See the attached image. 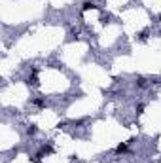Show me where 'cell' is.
<instances>
[{
  "label": "cell",
  "instance_id": "6da1fadb",
  "mask_svg": "<svg viewBox=\"0 0 161 163\" xmlns=\"http://www.w3.org/2000/svg\"><path fill=\"white\" fill-rule=\"evenodd\" d=\"M129 150V142H120L118 146H116V150H114V152H116V154H125Z\"/></svg>",
  "mask_w": 161,
  "mask_h": 163
},
{
  "label": "cell",
  "instance_id": "7a4b0ae2",
  "mask_svg": "<svg viewBox=\"0 0 161 163\" xmlns=\"http://www.w3.org/2000/svg\"><path fill=\"white\" fill-rule=\"evenodd\" d=\"M51 152H53V148H51V146L48 144V146H44V148H42V150H40V152L36 154V157H34V159H40L42 156H45V154H51Z\"/></svg>",
  "mask_w": 161,
  "mask_h": 163
},
{
  "label": "cell",
  "instance_id": "3957f363",
  "mask_svg": "<svg viewBox=\"0 0 161 163\" xmlns=\"http://www.w3.org/2000/svg\"><path fill=\"white\" fill-rule=\"evenodd\" d=\"M82 10H83V12H87V10H99V6H97L95 2H89V0H87V2L82 4Z\"/></svg>",
  "mask_w": 161,
  "mask_h": 163
},
{
  "label": "cell",
  "instance_id": "277c9868",
  "mask_svg": "<svg viewBox=\"0 0 161 163\" xmlns=\"http://www.w3.org/2000/svg\"><path fill=\"white\" fill-rule=\"evenodd\" d=\"M32 104H34V106H38V108H45V99L36 97V99H32Z\"/></svg>",
  "mask_w": 161,
  "mask_h": 163
},
{
  "label": "cell",
  "instance_id": "5b68a950",
  "mask_svg": "<svg viewBox=\"0 0 161 163\" xmlns=\"http://www.w3.org/2000/svg\"><path fill=\"white\" fill-rule=\"evenodd\" d=\"M135 85H136V87H146V80H144L142 76H139V78L135 80Z\"/></svg>",
  "mask_w": 161,
  "mask_h": 163
},
{
  "label": "cell",
  "instance_id": "8992f818",
  "mask_svg": "<svg viewBox=\"0 0 161 163\" xmlns=\"http://www.w3.org/2000/svg\"><path fill=\"white\" fill-rule=\"evenodd\" d=\"M36 133H38V127H36V125H34V123H32V125H29V127H27V135H36Z\"/></svg>",
  "mask_w": 161,
  "mask_h": 163
},
{
  "label": "cell",
  "instance_id": "52a82bcc",
  "mask_svg": "<svg viewBox=\"0 0 161 163\" xmlns=\"http://www.w3.org/2000/svg\"><path fill=\"white\" fill-rule=\"evenodd\" d=\"M139 38H140V40H146V38H148V31H142V32L139 34Z\"/></svg>",
  "mask_w": 161,
  "mask_h": 163
},
{
  "label": "cell",
  "instance_id": "ba28073f",
  "mask_svg": "<svg viewBox=\"0 0 161 163\" xmlns=\"http://www.w3.org/2000/svg\"><path fill=\"white\" fill-rule=\"evenodd\" d=\"M144 112V104H139V106H136V114H142Z\"/></svg>",
  "mask_w": 161,
  "mask_h": 163
}]
</instances>
